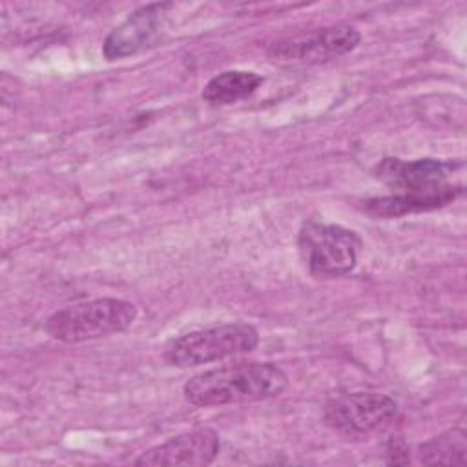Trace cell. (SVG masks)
I'll use <instances>...</instances> for the list:
<instances>
[{
  "mask_svg": "<svg viewBox=\"0 0 467 467\" xmlns=\"http://www.w3.org/2000/svg\"><path fill=\"white\" fill-rule=\"evenodd\" d=\"M288 387V376L274 363L243 361L204 370L190 378L182 394L195 407H224L252 403L281 396Z\"/></svg>",
  "mask_w": 467,
  "mask_h": 467,
  "instance_id": "1",
  "label": "cell"
},
{
  "mask_svg": "<svg viewBox=\"0 0 467 467\" xmlns=\"http://www.w3.org/2000/svg\"><path fill=\"white\" fill-rule=\"evenodd\" d=\"M137 317V306L126 299L99 297L67 305L53 312L46 321V332L62 343H82L131 327Z\"/></svg>",
  "mask_w": 467,
  "mask_h": 467,
  "instance_id": "2",
  "label": "cell"
},
{
  "mask_svg": "<svg viewBox=\"0 0 467 467\" xmlns=\"http://www.w3.org/2000/svg\"><path fill=\"white\" fill-rule=\"evenodd\" d=\"M257 345L259 332L255 327L248 323H226L171 339L164 348V359L173 367L188 368L252 352Z\"/></svg>",
  "mask_w": 467,
  "mask_h": 467,
  "instance_id": "3",
  "label": "cell"
},
{
  "mask_svg": "<svg viewBox=\"0 0 467 467\" xmlns=\"http://www.w3.org/2000/svg\"><path fill=\"white\" fill-rule=\"evenodd\" d=\"M361 239L339 226L306 221L297 234V248L306 268L316 277H339L358 265Z\"/></svg>",
  "mask_w": 467,
  "mask_h": 467,
  "instance_id": "4",
  "label": "cell"
},
{
  "mask_svg": "<svg viewBox=\"0 0 467 467\" xmlns=\"http://www.w3.org/2000/svg\"><path fill=\"white\" fill-rule=\"evenodd\" d=\"M398 403L381 392H341L327 400L323 418L339 434L359 438L381 431L398 420Z\"/></svg>",
  "mask_w": 467,
  "mask_h": 467,
  "instance_id": "5",
  "label": "cell"
},
{
  "mask_svg": "<svg viewBox=\"0 0 467 467\" xmlns=\"http://www.w3.org/2000/svg\"><path fill=\"white\" fill-rule=\"evenodd\" d=\"M361 35L347 24L328 26L310 35L274 42L266 55L279 66H312L343 57L358 47Z\"/></svg>",
  "mask_w": 467,
  "mask_h": 467,
  "instance_id": "6",
  "label": "cell"
},
{
  "mask_svg": "<svg viewBox=\"0 0 467 467\" xmlns=\"http://www.w3.org/2000/svg\"><path fill=\"white\" fill-rule=\"evenodd\" d=\"M171 7L173 4L170 2H157L133 11L106 36L102 44L104 57L108 60H119L153 46L166 27L168 11Z\"/></svg>",
  "mask_w": 467,
  "mask_h": 467,
  "instance_id": "7",
  "label": "cell"
},
{
  "mask_svg": "<svg viewBox=\"0 0 467 467\" xmlns=\"http://www.w3.org/2000/svg\"><path fill=\"white\" fill-rule=\"evenodd\" d=\"M219 451V434L213 429L199 427L150 447L135 460V465H210Z\"/></svg>",
  "mask_w": 467,
  "mask_h": 467,
  "instance_id": "8",
  "label": "cell"
},
{
  "mask_svg": "<svg viewBox=\"0 0 467 467\" xmlns=\"http://www.w3.org/2000/svg\"><path fill=\"white\" fill-rule=\"evenodd\" d=\"M452 170V162L438 159L401 161L396 157H385L376 164L374 175L389 188L396 190V193L427 192L451 184L447 179Z\"/></svg>",
  "mask_w": 467,
  "mask_h": 467,
  "instance_id": "9",
  "label": "cell"
},
{
  "mask_svg": "<svg viewBox=\"0 0 467 467\" xmlns=\"http://www.w3.org/2000/svg\"><path fill=\"white\" fill-rule=\"evenodd\" d=\"M462 193V186L447 184L427 192H398L394 195L372 197L363 202V210L374 217H401L407 213L431 212L452 202Z\"/></svg>",
  "mask_w": 467,
  "mask_h": 467,
  "instance_id": "10",
  "label": "cell"
},
{
  "mask_svg": "<svg viewBox=\"0 0 467 467\" xmlns=\"http://www.w3.org/2000/svg\"><path fill=\"white\" fill-rule=\"evenodd\" d=\"M265 78L254 71L228 69L210 78L202 89V99L213 106H228L252 97Z\"/></svg>",
  "mask_w": 467,
  "mask_h": 467,
  "instance_id": "11",
  "label": "cell"
},
{
  "mask_svg": "<svg viewBox=\"0 0 467 467\" xmlns=\"http://www.w3.org/2000/svg\"><path fill=\"white\" fill-rule=\"evenodd\" d=\"M418 458L425 465H463L467 460V434L463 429H449L418 447Z\"/></svg>",
  "mask_w": 467,
  "mask_h": 467,
  "instance_id": "12",
  "label": "cell"
},
{
  "mask_svg": "<svg viewBox=\"0 0 467 467\" xmlns=\"http://www.w3.org/2000/svg\"><path fill=\"white\" fill-rule=\"evenodd\" d=\"M387 454H389V463H401L400 454H403V456L409 460V449H407V445H405L400 438L390 441Z\"/></svg>",
  "mask_w": 467,
  "mask_h": 467,
  "instance_id": "13",
  "label": "cell"
}]
</instances>
